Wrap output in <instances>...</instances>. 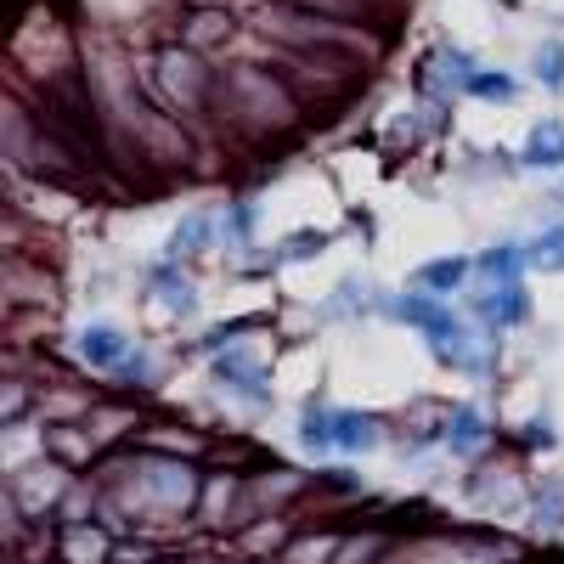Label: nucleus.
<instances>
[{
  "label": "nucleus",
  "mask_w": 564,
  "mask_h": 564,
  "mask_svg": "<svg viewBox=\"0 0 564 564\" xmlns=\"http://www.w3.org/2000/svg\"><path fill=\"white\" fill-rule=\"evenodd\" d=\"M265 34L282 40V45H294V52L327 63V68H350L361 57H379V45H372L367 34H356V23H339V18H322V12H305L294 7V0H276V7L260 12Z\"/></svg>",
  "instance_id": "obj_1"
},
{
  "label": "nucleus",
  "mask_w": 564,
  "mask_h": 564,
  "mask_svg": "<svg viewBox=\"0 0 564 564\" xmlns=\"http://www.w3.org/2000/svg\"><path fill=\"white\" fill-rule=\"evenodd\" d=\"M468 79H475V63H468V52H457V45H435V52L417 63V97L452 102L457 90H468Z\"/></svg>",
  "instance_id": "obj_2"
},
{
  "label": "nucleus",
  "mask_w": 564,
  "mask_h": 564,
  "mask_svg": "<svg viewBox=\"0 0 564 564\" xmlns=\"http://www.w3.org/2000/svg\"><path fill=\"white\" fill-rule=\"evenodd\" d=\"M231 97L243 102V119H254V124H282L294 108H289V97H282V85L276 79H265V74H254V68H243V74H231Z\"/></svg>",
  "instance_id": "obj_3"
},
{
  "label": "nucleus",
  "mask_w": 564,
  "mask_h": 564,
  "mask_svg": "<svg viewBox=\"0 0 564 564\" xmlns=\"http://www.w3.org/2000/svg\"><path fill=\"white\" fill-rule=\"evenodd\" d=\"M475 322L486 334H502V327H525L531 322V294L525 282H502V289H486L475 300Z\"/></svg>",
  "instance_id": "obj_4"
},
{
  "label": "nucleus",
  "mask_w": 564,
  "mask_h": 564,
  "mask_svg": "<svg viewBox=\"0 0 564 564\" xmlns=\"http://www.w3.org/2000/svg\"><path fill=\"white\" fill-rule=\"evenodd\" d=\"M159 79L181 108H198L209 97V68L198 63V52H164L159 57Z\"/></svg>",
  "instance_id": "obj_5"
},
{
  "label": "nucleus",
  "mask_w": 564,
  "mask_h": 564,
  "mask_svg": "<svg viewBox=\"0 0 564 564\" xmlns=\"http://www.w3.org/2000/svg\"><path fill=\"white\" fill-rule=\"evenodd\" d=\"M74 356H79L90 372H119V367L130 361V339L119 334L113 322H90L85 334L74 339Z\"/></svg>",
  "instance_id": "obj_6"
},
{
  "label": "nucleus",
  "mask_w": 564,
  "mask_h": 564,
  "mask_svg": "<svg viewBox=\"0 0 564 564\" xmlns=\"http://www.w3.org/2000/svg\"><path fill=\"white\" fill-rule=\"evenodd\" d=\"M215 379L226 384V390H243L254 406H265L271 401V384H265V367L243 350V345H231L226 356H215Z\"/></svg>",
  "instance_id": "obj_7"
},
{
  "label": "nucleus",
  "mask_w": 564,
  "mask_h": 564,
  "mask_svg": "<svg viewBox=\"0 0 564 564\" xmlns=\"http://www.w3.org/2000/svg\"><path fill=\"white\" fill-rule=\"evenodd\" d=\"M441 446H446L452 457H475V452L486 446V412L468 406V401L446 406V417H441Z\"/></svg>",
  "instance_id": "obj_8"
},
{
  "label": "nucleus",
  "mask_w": 564,
  "mask_h": 564,
  "mask_svg": "<svg viewBox=\"0 0 564 564\" xmlns=\"http://www.w3.org/2000/svg\"><path fill=\"white\" fill-rule=\"evenodd\" d=\"M334 446H339L345 457L379 452V446H384V417H372V412H339V417H334Z\"/></svg>",
  "instance_id": "obj_9"
},
{
  "label": "nucleus",
  "mask_w": 564,
  "mask_h": 564,
  "mask_svg": "<svg viewBox=\"0 0 564 564\" xmlns=\"http://www.w3.org/2000/svg\"><path fill=\"white\" fill-rule=\"evenodd\" d=\"M520 164H525V170H564V124H558V119H536V124H531Z\"/></svg>",
  "instance_id": "obj_10"
},
{
  "label": "nucleus",
  "mask_w": 564,
  "mask_h": 564,
  "mask_svg": "<svg viewBox=\"0 0 564 564\" xmlns=\"http://www.w3.org/2000/svg\"><path fill=\"white\" fill-rule=\"evenodd\" d=\"M525 265H531L525 243H491V249L475 260V276L486 282V289H502V282H520Z\"/></svg>",
  "instance_id": "obj_11"
},
{
  "label": "nucleus",
  "mask_w": 564,
  "mask_h": 564,
  "mask_svg": "<svg viewBox=\"0 0 564 564\" xmlns=\"http://www.w3.org/2000/svg\"><path fill=\"white\" fill-rule=\"evenodd\" d=\"M153 294L164 300V311L170 316H193V305H198V289H193V276H186L175 260H164V265H153Z\"/></svg>",
  "instance_id": "obj_12"
},
{
  "label": "nucleus",
  "mask_w": 564,
  "mask_h": 564,
  "mask_svg": "<svg viewBox=\"0 0 564 564\" xmlns=\"http://www.w3.org/2000/svg\"><path fill=\"white\" fill-rule=\"evenodd\" d=\"M209 238H220V226L209 220V215H181V226L170 231V249H164V260H198L204 249H209Z\"/></svg>",
  "instance_id": "obj_13"
},
{
  "label": "nucleus",
  "mask_w": 564,
  "mask_h": 564,
  "mask_svg": "<svg viewBox=\"0 0 564 564\" xmlns=\"http://www.w3.org/2000/svg\"><path fill=\"white\" fill-rule=\"evenodd\" d=\"M334 406L327 401H305V412H300V446L311 452V457H327V452H339L334 446Z\"/></svg>",
  "instance_id": "obj_14"
},
{
  "label": "nucleus",
  "mask_w": 564,
  "mask_h": 564,
  "mask_svg": "<svg viewBox=\"0 0 564 564\" xmlns=\"http://www.w3.org/2000/svg\"><path fill=\"white\" fill-rule=\"evenodd\" d=\"M468 276H475V260L441 254V260H430V265H417V289H423V294H452V289H463Z\"/></svg>",
  "instance_id": "obj_15"
},
{
  "label": "nucleus",
  "mask_w": 564,
  "mask_h": 564,
  "mask_svg": "<svg viewBox=\"0 0 564 564\" xmlns=\"http://www.w3.org/2000/svg\"><path fill=\"white\" fill-rule=\"evenodd\" d=\"M463 97H475V102H520V79L502 74V68H475V79H468Z\"/></svg>",
  "instance_id": "obj_16"
},
{
  "label": "nucleus",
  "mask_w": 564,
  "mask_h": 564,
  "mask_svg": "<svg viewBox=\"0 0 564 564\" xmlns=\"http://www.w3.org/2000/svg\"><path fill=\"white\" fill-rule=\"evenodd\" d=\"M63 558L68 564H102L108 558V536L90 531V525H74V531H63Z\"/></svg>",
  "instance_id": "obj_17"
},
{
  "label": "nucleus",
  "mask_w": 564,
  "mask_h": 564,
  "mask_svg": "<svg viewBox=\"0 0 564 564\" xmlns=\"http://www.w3.org/2000/svg\"><path fill=\"white\" fill-rule=\"evenodd\" d=\"M531 520H536L542 531H558V525H564V480H542V486L531 491Z\"/></svg>",
  "instance_id": "obj_18"
},
{
  "label": "nucleus",
  "mask_w": 564,
  "mask_h": 564,
  "mask_svg": "<svg viewBox=\"0 0 564 564\" xmlns=\"http://www.w3.org/2000/svg\"><path fill=\"white\" fill-rule=\"evenodd\" d=\"M525 254H531L536 271H564V220L558 226H542L536 238L525 243Z\"/></svg>",
  "instance_id": "obj_19"
},
{
  "label": "nucleus",
  "mask_w": 564,
  "mask_h": 564,
  "mask_svg": "<svg viewBox=\"0 0 564 564\" xmlns=\"http://www.w3.org/2000/svg\"><path fill=\"white\" fill-rule=\"evenodd\" d=\"M254 226H260V215H254V204H249V198H243V204H231V209L220 215V243H231V249L254 243Z\"/></svg>",
  "instance_id": "obj_20"
},
{
  "label": "nucleus",
  "mask_w": 564,
  "mask_h": 564,
  "mask_svg": "<svg viewBox=\"0 0 564 564\" xmlns=\"http://www.w3.org/2000/svg\"><path fill=\"white\" fill-rule=\"evenodd\" d=\"M536 79H542L547 90H564V45H558V40H542V45H536Z\"/></svg>",
  "instance_id": "obj_21"
},
{
  "label": "nucleus",
  "mask_w": 564,
  "mask_h": 564,
  "mask_svg": "<svg viewBox=\"0 0 564 564\" xmlns=\"http://www.w3.org/2000/svg\"><path fill=\"white\" fill-rule=\"evenodd\" d=\"M226 34H231V18L226 12H198L193 23H186V40H193V45H215Z\"/></svg>",
  "instance_id": "obj_22"
},
{
  "label": "nucleus",
  "mask_w": 564,
  "mask_h": 564,
  "mask_svg": "<svg viewBox=\"0 0 564 564\" xmlns=\"http://www.w3.org/2000/svg\"><path fill=\"white\" fill-rule=\"evenodd\" d=\"M322 249H327V231H294V238L282 243V254H276V260L300 265V260H311V254H322Z\"/></svg>",
  "instance_id": "obj_23"
},
{
  "label": "nucleus",
  "mask_w": 564,
  "mask_h": 564,
  "mask_svg": "<svg viewBox=\"0 0 564 564\" xmlns=\"http://www.w3.org/2000/svg\"><path fill=\"white\" fill-rule=\"evenodd\" d=\"M520 446H525V452L553 446V423H547V417H542V423H525V430H520Z\"/></svg>",
  "instance_id": "obj_24"
},
{
  "label": "nucleus",
  "mask_w": 564,
  "mask_h": 564,
  "mask_svg": "<svg viewBox=\"0 0 564 564\" xmlns=\"http://www.w3.org/2000/svg\"><path fill=\"white\" fill-rule=\"evenodd\" d=\"M119 379H130V384H148V379H153V367H148V356L135 350V356H130V361L119 367Z\"/></svg>",
  "instance_id": "obj_25"
}]
</instances>
